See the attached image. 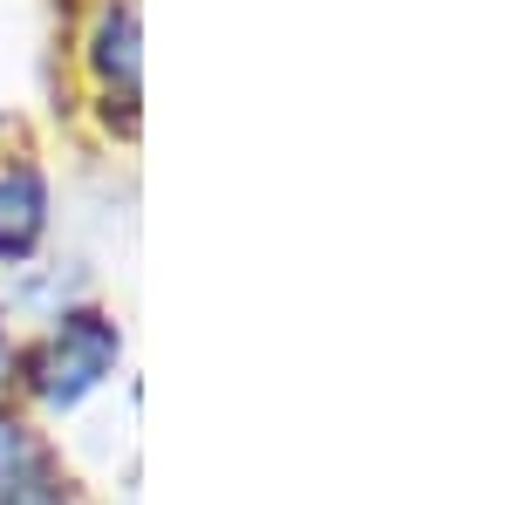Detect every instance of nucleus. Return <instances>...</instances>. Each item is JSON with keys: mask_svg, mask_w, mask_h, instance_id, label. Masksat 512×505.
<instances>
[{"mask_svg": "<svg viewBox=\"0 0 512 505\" xmlns=\"http://www.w3.org/2000/svg\"><path fill=\"white\" fill-rule=\"evenodd\" d=\"M123 362V328L103 308H55V328L41 335L28 362V389L48 410H82L96 389L117 376Z\"/></svg>", "mask_w": 512, "mask_h": 505, "instance_id": "f257e3e1", "label": "nucleus"}, {"mask_svg": "<svg viewBox=\"0 0 512 505\" xmlns=\"http://www.w3.org/2000/svg\"><path fill=\"white\" fill-rule=\"evenodd\" d=\"M48 212H55L48 171L41 164H0V267H21L48 239Z\"/></svg>", "mask_w": 512, "mask_h": 505, "instance_id": "f03ea898", "label": "nucleus"}, {"mask_svg": "<svg viewBox=\"0 0 512 505\" xmlns=\"http://www.w3.org/2000/svg\"><path fill=\"white\" fill-rule=\"evenodd\" d=\"M89 69L110 96H137V69H144V35H137V7L130 0H103L96 28H89Z\"/></svg>", "mask_w": 512, "mask_h": 505, "instance_id": "7ed1b4c3", "label": "nucleus"}, {"mask_svg": "<svg viewBox=\"0 0 512 505\" xmlns=\"http://www.w3.org/2000/svg\"><path fill=\"white\" fill-rule=\"evenodd\" d=\"M0 505H76V499H69L62 478L48 471V478H35V485H21V492H0Z\"/></svg>", "mask_w": 512, "mask_h": 505, "instance_id": "20e7f679", "label": "nucleus"}, {"mask_svg": "<svg viewBox=\"0 0 512 505\" xmlns=\"http://www.w3.org/2000/svg\"><path fill=\"white\" fill-rule=\"evenodd\" d=\"M7 369H14V342H7V328H0V383H7Z\"/></svg>", "mask_w": 512, "mask_h": 505, "instance_id": "39448f33", "label": "nucleus"}, {"mask_svg": "<svg viewBox=\"0 0 512 505\" xmlns=\"http://www.w3.org/2000/svg\"><path fill=\"white\" fill-rule=\"evenodd\" d=\"M0 130H7V117H0Z\"/></svg>", "mask_w": 512, "mask_h": 505, "instance_id": "423d86ee", "label": "nucleus"}]
</instances>
